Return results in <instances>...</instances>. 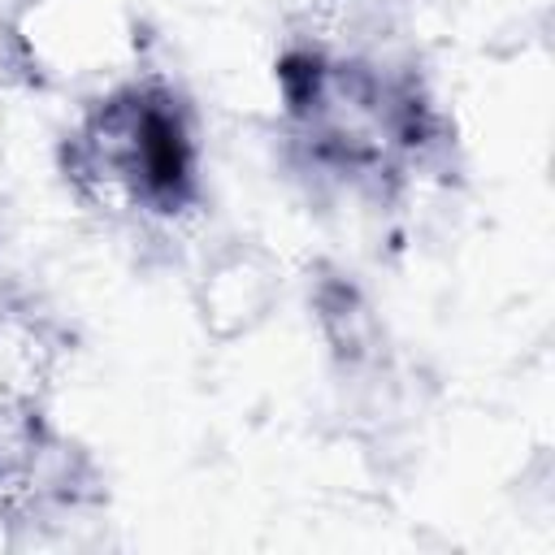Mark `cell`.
<instances>
[{"mask_svg": "<svg viewBox=\"0 0 555 555\" xmlns=\"http://www.w3.org/2000/svg\"><path fill=\"white\" fill-rule=\"evenodd\" d=\"M195 134L160 82H113L65 143V178L113 217L169 221L195 199Z\"/></svg>", "mask_w": 555, "mask_h": 555, "instance_id": "obj_1", "label": "cell"}, {"mask_svg": "<svg viewBox=\"0 0 555 555\" xmlns=\"http://www.w3.org/2000/svg\"><path fill=\"white\" fill-rule=\"evenodd\" d=\"M13 39L30 74L48 82H100L126 74L134 61V22L121 0H26Z\"/></svg>", "mask_w": 555, "mask_h": 555, "instance_id": "obj_2", "label": "cell"}]
</instances>
